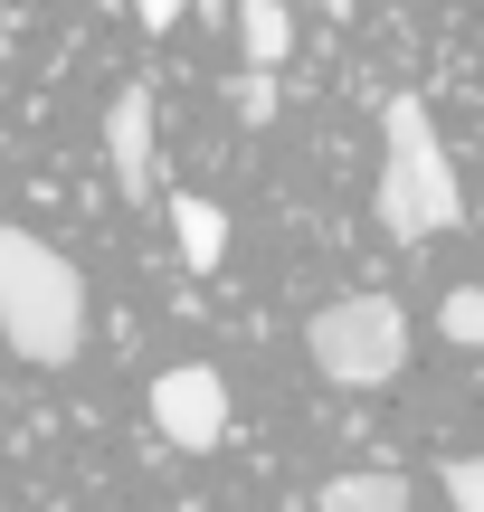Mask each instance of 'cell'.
Wrapping results in <instances>:
<instances>
[{
  "mask_svg": "<svg viewBox=\"0 0 484 512\" xmlns=\"http://www.w3.org/2000/svg\"><path fill=\"white\" fill-rule=\"evenodd\" d=\"M0 342L29 370H67L86 351V275L76 256H57L48 238L0 219Z\"/></svg>",
  "mask_w": 484,
  "mask_h": 512,
  "instance_id": "obj_1",
  "label": "cell"
},
{
  "mask_svg": "<svg viewBox=\"0 0 484 512\" xmlns=\"http://www.w3.org/2000/svg\"><path fill=\"white\" fill-rule=\"evenodd\" d=\"M380 228L399 247H428L447 228H466V181H456V162H447V143H437L418 95L380 105Z\"/></svg>",
  "mask_w": 484,
  "mask_h": 512,
  "instance_id": "obj_2",
  "label": "cell"
},
{
  "mask_svg": "<svg viewBox=\"0 0 484 512\" xmlns=\"http://www.w3.org/2000/svg\"><path fill=\"white\" fill-rule=\"evenodd\" d=\"M304 351L333 389H390L409 370V313L390 294H333V304L304 323Z\"/></svg>",
  "mask_w": 484,
  "mask_h": 512,
  "instance_id": "obj_3",
  "label": "cell"
},
{
  "mask_svg": "<svg viewBox=\"0 0 484 512\" xmlns=\"http://www.w3.org/2000/svg\"><path fill=\"white\" fill-rule=\"evenodd\" d=\"M152 427H162V446H181V456H209V446L228 437V380L200 370V361L152 370Z\"/></svg>",
  "mask_w": 484,
  "mask_h": 512,
  "instance_id": "obj_4",
  "label": "cell"
},
{
  "mask_svg": "<svg viewBox=\"0 0 484 512\" xmlns=\"http://www.w3.org/2000/svg\"><path fill=\"white\" fill-rule=\"evenodd\" d=\"M152 86H124L105 105V162H114V181H124V200H152V181H162V162H152Z\"/></svg>",
  "mask_w": 484,
  "mask_h": 512,
  "instance_id": "obj_5",
  "label": "cell"
},
{
  "mask_svg": "<svg viewBox=\"0 0 484 512\" xmlns=\"http://www.w3.org/2000/svg\"><path fill=\"white\" fill-rule=\"evenodd\" d=\"M171 238H181V266L190 275H209L228 256V209L200 200V190H171Z\"/></svg>",
  "mask_w": 484,
  "mask_h": 512,
  "instance_id": "obj_6",
  "label": "cell"
},
{
  "mask_svg": "<svg viewBox=\"0 0 484 512\" xmlns=\"http://www.w3.org/2000/svg\"><path fill=\"white\" fill-rule=\"evenodd\" d=\"M295 48V10L285 0H238V67H285Z\"/></svg>",
  "mask_w": 484,
  "mask_h": 512,
  "instance_id": "obj_7",
  "label": "cell"
},
{
  "mask_svg": "<svg viewBox=\"0 0 484 512\" xmlns=\"http://www.w3.org/2000/svg\"><path fill=\"white\" fill-rule=\"evenodd\" d=\"M314 503H323V512H409V475H380V465H361V475H333Z\"/></svg>",
  "mask_w": 484,
  "mask_h": 512,
  "instance_id": "obj_8",
  "label": "cell"
},
{
  "mask_svg": "<svg viewBox=\"0 0 484 512\" xmlns=\"http://www.w3.org/2000/svg\"><path fill=\"white\" fill-rule=\"evenodd\" d=\"M437 332H447L456 351H484V285H447V304H437Z\"/></svg>",
  "mask_w": 484,
  "mask_h": 512,
  "instance_id": "obj_9",
  "label": "cell"
},
{
  "mask_svg": "<svg viewBox=\"0 0 484 512\" xmlns=\"http://www.w3.org/2000/svg\"><path fill=\"white\" fill-rule=\"evenodd\" d=\"M276 114V67H247L238 76V124H266Z\"/></svg>",
  "mask_w": 484,
  "mask_h": 512,
  "instance_id": "obj_10",
  "label": "cell"
},
{
  "mask_svg": "<svg viewBox=\"0 0 484 512\" xmlns=\"http://www.w3.org/2000/svg\"><path fill=\"white\" fill-rule=\"evenodd\" d=\"M447 503L484 512V456H456V465H447Z\"/></svg>",
  "mask_w": 484,
  "mask_h": 512,
  "instance_id": "obj_11",
  "label": "cell"
},
{
  "mask_svg": "<svg viewBox=\"0 0 484 512\" xmlns=\"http://www.w3.org/2000/svg\"><path fill=\"white\" fill-rule=\"evenodd\" d=\"M133 10H143V29H171V19H181L190 0H133Z\"/></svg>",
  "mask_w": 484,
  "mask_h": 512,
  "instance_id": "obj_12",
  "label": "cell"
}]
</instances>
